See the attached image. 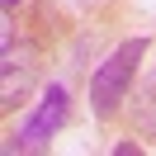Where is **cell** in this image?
<instances>
[{
	"mask_svg": "<svg viewBox=\"0 0 156 156\" xmlns=\"http://www.w3.org/2000/svg\"><path fill=\"white\" fill-rule=\"evenodd\" d=\"M142 57H147V38H128V43H118V48L109 52V62H99L95 80H90V104H95L99 118H109V114L128 99V90H133V71H137Z\"/></svg>",
	"mask_w": 156,
	"mask_h": 156,
	"instance_id": "6da1fadb",
	"label": "cell"
},
{
	"mask_svg": "<svg viewBox=\"0 0 156 156\" xmlns=\"http://www.w3.org/2000/svg\"><path fill=\"white\" fill-rule=\"evenodd\" d=\"M66 123V90L62 85H48V95H43V109L24 123L19 142H10V151H38V147H48V137L57 133V128Z\"/></svg>",
	"mask_w": 156,
	"mask_h": 156,
	"instance_id": "7a4b0ae2",
	"label": "cell"
},
{
	"mask_svg": "<svg viewBox=\"0 0 156 156\" xmlns=\"http://www.w3.org/2000/svg\"><path fill=\"white\" fill-rule=\"evenodd\" d=\"M33 52L24 48V57H14V33L5 29V62H0V104L5 109H14L24 95H29V85H33Z\"/></svg>",
	"mask_w": 156,
	"mask_h": 156,
	"instance_id": "3957f363",
	"label": "cell"
},
{
	"mask_svg": "<svg viewBox=\"0 0 156 156\" xmlns=\"http://www.w3.org/2000/svg\"><path fill=\"white\" fill-rule=\"evenodd\" d=\"M133 123H137V133H142V137H151V142H156V76H147L142 90L133 95Z\"/></svg>",
	"mask_w": 156,
	"mask_h": 156,
	"instance_id": "277c9868",
	"label": "cell"
}]
</instances>
